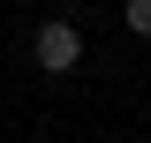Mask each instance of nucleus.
Instances as JSON below:
<instances>
[{"mask_svg": "<svg viewBox=\"0 0 151 143\" xmlns=\"http://www.w3.org/2000/svg\"><path fill=\"white\" fill-rule=\"evenodd\" d=\"M121 23H129L136 38H151V0H129V8H121Z\"/></svg>", "mask_w": 151, "mask_h": 143, "instance_id": "obj_2", "label": "nucleus"}, {"mask_svg": "<svg viewBox=\"0 0 151 143\" xmlns=\"http://www.w3.org/2000/svg\"><path fill=\"white\" fill-rule=\"evenodd\" d=\"M30 60H38L45 75H68L76 60H83V30H76L68 15H60V23H45V30L30 38Z\"/></svg>", "mask_w": 151, "mask_h": 143, "instance_id": "obj_1", "label": "nucleus"}]
</instances>
